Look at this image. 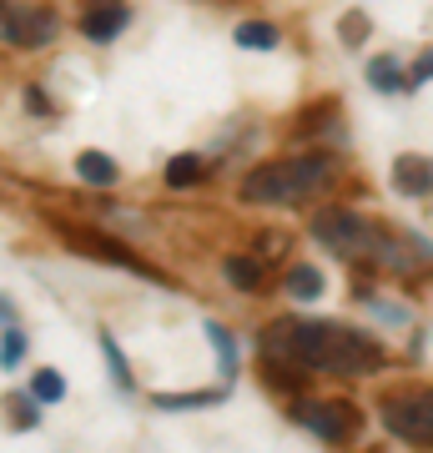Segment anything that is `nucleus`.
Segmentation results:
<instances>
[{"label": "nucleus", "mask_w": 433, "mask_h": 453, "mask_svg": "<svg viewBox=\"0 0 433 453\" xmlns=\"http://www.w3.org/2000/svg\"><path fill=\"white\" fill-rule=\"evenodd\" d=\"M257 353L273 388H292L307 372L368 378L388 363L383 342H373L363 327L328 323V318H277L257 333Z\"/></svg>", "instance_id": "obj_1"}, {"label": "nucleus", "mask_w": 433, "mask_h": 453, "mask_svg": "<svg viewBox=\"0 0 433 453\" xmlns=\"http://www.w3.org/2000/svg\"><path fill=\"white\" fill-rule=\"evenodd\" d=\"M337 162L322 157V151H307V157H288V162H267L242 177V202H262V207H292V202H307L318 196L322 187H333Z\"/></svg>", "instance_id": "obj_2"}, {"label": "nucleus", "mask_w": 433, "mask_h": 453, "mask_svg": "<svg viewBox=\"0 0 433 453\" xmlns=\"http://www.w3.org/2000/svg\"><path fill=\"white\" fill-rule=\"evenodd\" d=\"M378 418L393 438L414 443V449H429L433 443V388L423 383H398V388H383L378 398Z\"/></svg>", "instance_id": "obj_3"}, {"label": "nucleus", "mask_w": 433, "mask_h": 453, "mask_svg": "<svg viewBox=\"0 0 433 453\" xmlns=\"http://www.w3.org/2000/svg\"><path fill=\"white\" fill-rule=\"evenodd\" d=\"M56 232H61L66 242L76 247L81 257H97V262H112V267H121V273H136V277H151V282H166V277L151 267L146 257H136L127 242H116V237H106V232H97V226H81V222H61L56 217Z\"/></svg>", "instance_id": "obj_4"}, {"label": "nucleus", "mask_w": 433, "mask_h": 453, "mask_svg": "<svg viewBox=\"0 0 433 453\" xmlns=\"http://www.w3.org/2000/svg\"><path fill=\"white\" fill-rule=\"evenodd\" d=\"M292 423H303L307 434H318L322 443H353L358 428H363V413L348 398H298Z\"/></svg>", "instance_id": "obj_5"}, {"label": "nucleus", "mask_w": 433, "mask_h": 453, "mask_svg": "<svg viewBox=\"0 0 433 453\" xmlns=\"http://www.w3.org/2000/svg\"><path fill=\"white\" fill-rule=\"evenodd\" d=\"M0 31H5V46L11 50H41L56 41L61 31V16L41 5V0H5V20H0Z\"/></svg>", "instance_id": "obj_6"}, {"label": "nucleus", "mask_w": 433, "mask_h": 453, "mask_svg": "<svg viewBox=\"0 0 433 453\" xmlns=\"http://www.w3.org/2000/svg\"><path fill=\"white\" fill-rule=\"evenodd\" d=\"M127 20H131L127 0H86V5H81V35L97 41V46L116 41V35L127 31Z\"/></svg>", "instance_id": "obj_7"}, {"label": "nucleus", "mask_w": 433, "mask_h": 453, "mask_svg": "<svg viewBox=\"0 0 433 453\" xmlns=\"http://www.w3.org/2000/svg\"><path fill=\"white\" fill-rule=\"evenodd\" d=\"M393 187L403 196H429L433 192V166L423 157H398L393 162Z\"/></svg>", "instance_id": "obj_8"}, {"label": "nucleus", "mask_w": 433, "mask_h": 453, "mask_svg": "<svg viewBox=\"0 0 433 453\" xmlns=\"http://www.w3.org/2000/svg\"><path fill=\"white\" fill-rule=\"evenodd\" d=\"M0 312H5V348H0V368L16 372L20 357H26V333H20V318H16V303H11V297L0 303Z\"/></svg>", "instance_id": "obj_9"}, {"label": "nucleus", "mask_w": 433, "mask_h": 453, "mask_svg": "<svg viewBox=\"0 0 433 453\" xmlns=\"http://www.w3.org/2000/svg\"><path fill=\"white\" fill-rule=\"evenodd\" d=\"M368 81H373V91H388V96L414 91V76H403V65L393 61V56H378V61H368Z\"/></svg>", "instance_id": "obj_10"}, {"label": "nucleus", "mask_w": 433, "mask_h": 453, "mask_svg": "<svg viewBox=\"0 0 433 453\" xmlns=\"http://www.w3.org/2000/svg\"><path fill=\"white\" fill-rule=\"evenodd\" d=\"M222 273H227V282L237 292H262L267 288V273H262V262H247V257H222Z\"/></svg>", "instance_id": "obj_11"}, {"label": "nucleus", "mask_w": 433, "mask_h": 453, "mask_svg": "<svg viewBox=\"0 0 433 453\" xmlns=\"http://www.w3.org/2000/svg\"><path fill=\"white\" fill-rule=\"evenodd\" d=\"M328 127H343V116H337V101H318V106H307V111H298V136H303V142L322 136Z\"/></svg>", "instance_id": "obj_12"}, {"label": "nucleus", "mask_w": 433, "mask_h": 453, "mask_svg": "<svg viewBox=\"0 0 433 453\" xmlns=\"http://www.w3.org/2000/svg\"><path fill=\"white\" fill-rule=\"evenodd\" d=\"M232 41H237L242 50H273L282 35H277L273 20H242L237 31H232Z\"/></svg>", "instance_id": "obj_13"}, {"label": "nucleus", "mask_w": 433, "mask_h": 453, "mask_svg": "<svg viewBox=\"0 0 433 453\" xmlns=\"http://www.w3.org/2000/svg\"><path fill=\"white\" fill-rule=\"evenodd\" d=\"M76 177L91 181V187H112V181H116V162L106 157V151H81V157H76Z\"/></svg>", "instance_id": "obj_14"}, {"label": "nucleus", "mask_w": 433, "mask_h": 453, "mask_svg": "<svg viewBox=\"0 0 433 453\" xmlns=\"http://www.w3.org/2000/svg\"><path fill=\"white\" fill-rule=\"evenodd\" d=\"M151 403H157V408H172V413H182V408H212V403H222V388H202V393H151Z\"/></svg>", "instance_id": "obj_15"}, {"label": "nucleus", "mask_w": 433, "mask_h": 453, "mask_svg": "<svg viewBox=\"0 0 433 453\" xmlns=\"http://www.w3.org/2000/svg\"><path fill=\"white\" fill-rule=\"evenodd\" d=\"M288 297H298V303H313V297H322V273L318 267H292L288 273Z\"/></svg>", "instance_id": "obj_16"}, {"label": "nucleus", "mask_w": 433, "mask_h": 453, "mask_svg": "<svg viewBox=\"0 0 433 453\" xmlns=\"http://www.w3.org/2000/svg\"><path fill=\"white\" fill-rule=\"evenodd\" d=\"M207 327L212 348H217V357H222V372H237V342H232V333H227L222 323H202Z\"/></svg>", "instance_id": "obj_17"}, {"label": "nucleus", "mask_w": 433, "mask_h": 453, "mask_svg": "<svg viewBox=\"0 0 433 453\" xmlns=\"http://www.w3.org/2000/svg\"><path fill=\"white\" fill-rule=\"evenodd\" d=\"M31 393L41 398V403H61V398H66V378H61V372H50V368H41L31 378Z\"/></svg>", "instance_id": "obj_18"}, {"label": "nucleus", "mask_w": 433, "mask_h": 453, "mask_svg": "<svg viewBox=\"0 0 433 453\" xmlns=\"http://www.w3.org/2000/svg\"><path fill=\"white\" fill-rule=\"evenodd\" d=\"M202 177V157H172L166 162V187H192Z\"/></svg>", "instance_id": "obj_19"}, {"label": "nucleus", "mask_w": 433, "mask_h": 453, "mask_svg": "<svg viewBox=\"0 0 433 453\" xmlns=\"http://www.w3.org/2000/svg\"><path fill=\"white\" fill-rule=\"evenodd\" d=\"M101 353H106V363H112L116 388H127V393H131V368H127V357H121V348H116L112 333H101Z\"/></svg>", "instance_id": "obj_20"}, {"label": "nucleus", "mask_w": 433, "mask_h": 453, "mask_svg": "<svg viewBox=\"0 0 433 453\" xmlns=\"http://www.w3.org/2000/svg\"><path fill=\"white\" fill-rule=\"evenodd\" d=\"M35 403H41V398H11V428H20V434H31L35 423H41V413H35Z\"/></svg>", "instance_id": "obj_21"}, {"label": "nucleus", "mask_w": 433, "mask_h": 453, "mask_svg": "<svg viewBox=\"0 0 433 453\" xmlns=\"http://www.w3.org/2000/svg\"><path fill=\"white\" fill-rule=\"evenodd\" d=\"M368 35V16H348L343 20V41H363Z\"/></svg>", "instance_id": "obj_22"}, {"label": "nucleus", "mask_w": 433, "mask_h": 453, "mask_svg": "<svg viewBox=\"0 0 433 453\" xmlns=\"http://www.w3.org/2000/svg\"><path fill=\"white\" fill-rule=\"evenodd\" d=\"M423 81H433V50H423L414 61V86H423Z\"/></svg>", "instance_id": "obj_23"}, {"label": "nucleus", "mask_w": 433, "mask_h": 453, "mask_svg": "<svg viewBox=\"0 0 433 453\" xmlns=\"http://www.w3.org/2000/svg\"><path fill=\"white\" fill-rule=\"evenodd\" d=\"M26 101H31V111H50V101L41 96V91H35V86H31V91H26Z\"/></svg>", "instance_id": "obj_24"}]
</instances>
